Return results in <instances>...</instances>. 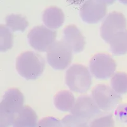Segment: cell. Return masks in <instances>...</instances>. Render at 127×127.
Wrapping results in <instances>:
<instances>
[{
  "mask_svg": "<svg viewBox=\"0 0 127 127\" xmlns=\"http://www.w3.org/2000/svg\"><path fill=\"white\" fill-rule=\"evenodd\" d=\"M65 83L71 91L86 92L92 85V76L88 68L80 64L71 65L65 73Z\"/></svg>",
  "mask_w": 127,
  "mask_h": 127,
  "instance_id": "cell-3",
  "label": "cell"
},
{
  "mask_svg": "<svg viewBox=\"0 0 127 127\" xmlns=\"http://www.w3.org/2000/svg\"><path fill=\"white\" fill-rule=\"evenodd\" d=\"M37 127H61V120L52 116L43 118L38 121Z\"/></svg>",
  "mask_w": 127,
  "mask_h": 127,
  "instance_id": "cell-21",
  "label": "cell"
},
{
  "mask_svg": "<svg viewBox=\"0 0 127 127\" xmlns=\"http://www.w3.org/2000/svg\"><path fill=\"white\" fill-rule=\"evenodd\" d=\"M112 88L118 94L127 93V74L117 72L114 74L111 80Z\"/></svg>",
  "mask_w": 127,
  "mask_h": 127,
  "instance_id": "cell-17",
  "label": "cell"
},
{
  "mask_svg": "<svg viewBox=\"0 0 127 127\" xmlns=\"http://www.w3.org/2000/svg\"><path fill=\"white\" fill-rule=\"evenodd\" d=\"M46 59L52 68L63 70L67 67L72 62V50L63 40L57 41L47 52Z\"/></svg>",
  "mask_w": 127,
  "mask_h": 127,
  "instance_id": "cell-4",
  "label": "cell"
},
{
  "mask_svg": "<svg viewBox=\"0 0 127 127\" xmlns=\"http://www.w3.org/2000/svg\"><path fill=\"white\" fill-rule=\"evenodd\" d=\"M114 114L119 121L127 125V103L119 104L116 109Z\"/></svg>",
  "mask_w": 127,
  "mask_h": 127,
  "instance_id": "cell-22",
  "label": "cell"
},
{
  "mask_svg": "<svg viewBox=\"0 0 127 127\" xmlns=\"http://www.w3.org/2000/svg\"><path fill=\"white\" fill-rule=\"evenodd\" d=\"M71 113L72 115L88 121L99 115L101 111L91 96L83 95L77 98Z\"/></svg>",
  "mask_w": 127,
  "mask_h": 127,
  "instance_id": "cell-10",
  "label": "cell"
},
{
  "mask_svg": "<svg viewBox=\"0 0 127 127\" xmlns=\"http://www.w3.org/2000/svg\"><path fill=\"white\" fill-rule=\"evenodd\" d=\"M109 43L110 50L114 55H120L127 54V29L114 34Z\"/></svg>",
  "mask_w": 127,
  "mask_h": 127,
  "instance_id": "cell-15",
  "label": "cell"
},
{
  "mask_svg": "<svg viewBox=\"0 0 127 127\" xmlns=\"http://www.w3.org/2000/svg\"><path fill=\"white\" fill-rule=\"evenodd\" d=\"M63 41L71 47L72 52L79 53L85 45V37L75 25H69L63 29Z\"/></svg>",
  "mask_w": 127,
  "mask_h": 127,
  "instance_id": "cell-11",
  "label": "cell"
},
{
  "mask_svg": "<svg viewBox=\"0 0 127 127\" xmlns=\"http://www.w3.org/2000/svg\"><path fill=\"white\" fill-rule=\"evenodd\" d=\"M116 69V64L107 54H95L90 61V71L97 79H107L113 75Z\"/></svg>",
  "mask_w": 127,
  "mask_h": 127,
  "instance_id": "cell-7",
  "label": "cell"
},
{
  "mask_svg": "<svg viewBox=\"0 0 127 127\" xmlns=\"http://www.w3.org/2000/svg\"><path fill=\"white\" fill-rule=\"evenodd\" d=\"M61 127H88V125L86 120L72 114H69L61 120Z\"/></svg>",
  "mask_w": 127,
  "mask_h": 127,
  "instance_id": "cell-19",
  "label": "cell"
},
{
  "mask_svg": "<svg viewBox=\"0 0 127 127\" xmlns=\"http://www.w3.org/2000/svg\"><path fill=\"white\" fill-rule=\"evenodd\" d=\"M65 17L63 11L57 6H50L45 10L43 14V21L49 29H58L64 22Z\"/></svg>",
  "mask_w": 127,
  "mask_h": 127,
  "instance_id": "cell-12",
  "label": "cell"
},
{
  "mask_svg": "<svg viewBox=\"0 0 127 127\" xmlns=\"http://www.w3.org/2000/svg\"><path fill=\"white\" fill-rule=\"evenodd\" d=\"M92 95L100 109L104 111H111L117 107L122 100L120 94L104 84L95 86L92 91Z\"/></svg>",
  "mask_w": 127,
  "mask_h": 127,
  "instance_id": "cell-6",
  "label": "cell"
},
{
  "mask_svg": "<svg viewBox=\"0 0 127 127\" xmlns=\"http://www.w3.org/2000/svg\"><path fill=\"white\" fill-rule=\"evenodd\" d=\"M57 32L43 26H36L28 35L29 44L36 51L48 52L55 42Z\"/></svg>",
  "mask_w": 127,
  "mask_h": 127,
  "instance_id": "cell-5",
  "label": "cell"
},
{
  "mask_svg": "<svg viewBox=\"0 0 127 127\" xmlns=\"http://www.w3.org/2000/svg\"><path fill=\"white\" fill-rule=\"evenodd\" d=\"M45 68V59L32 51L23 52L16 59V69L26 79H37L43 74Z\"/></svg>",
  "mask_w": 127,
  "mask_h": 127,
  "instance_id": "cell-2",
  "label": "cell"
},
{
  "mask_svg": "<svg viewBox=\"0 0 127 127\" xmlns=\"http://www.w3.org/2000/svg\"><path fill=\"white\" fill-rule=\"evenodd\" d=\"M5 22L12 32H24L29 24L26 17L19 14L8 15L5 18Z\"/></svg>",
  "mask_w": 127,
  "mask_h": 127,
  "instance_id": "cell-16",
  "label": "cell"
},
{
  "mask_svg": "<svg viewBox=\"0 0 127 127\" xmlns=\"http://www.w3.org/2000/svg\"><path fill=\"white\" fill-rule=\"evenodd\" d=\"M13 127H37L38 116L30 106L25 105L13 122Z\"/></svg>",
  "mask_w": 127,
  "mask_h": 127,
  "instance_id": "cell-13",
  "label": "cell"
},
{
  "mask_svg": "<svg viewBox=\"0 0 127 127\" xmlns=\"http://www.w3.org/2000/svg\"><path fill=\"white\" fill-rule=\"evenodd\" d=\"M54 102L57 109L64 112L71 111L76 102L72 93L68 90H62L57 93Z\"/></svg>",
  "mask_w": 127,
  "mask_h": 127,
  "instance_id": "cell-14",
  "label": "cell"
},
{
  "mask_svg": "<svg viewBox=\"0 0 127 127\" xmlns=\"http://www.w3.org/2000/svg\"><path fill=\"white\" fill-rule=\"evenodd\" d=\"M90 127H114L113 116L109 114L95 118L91 121Z\"/></svg>",
  "mask_w": 127,
  "mask_h": 127,
  "instance_id": "cell-20",
  "label": "cell"
},
{
  "mask_svg": "<svg viewBox=\"0 0 127 127\" xmlns=\"http://www.w3.org/2000/svg\"><path fill=\"white\" fill-rule=\"evenodd\" d=\"M107 2L104 1H87L80 8L79 14L84 22L88 24L97 23L107 13Z\"/></svg>",
  "mask_w": 127,
  "mask_h": 127,
  "instance_id": "cell-9",
  "label": "cell"
},
{
  "mask_svg": "<svg viewBox=\"0 0 127 127\" xmlns=\"http://www.w3.org/2000/svg\"><path fill=\"white\" fill-rule=\"evenodd\" d=\"M0 50L4 52L10 49L13 45V34L7 26L1 25L0 27Z\"/></svg>",
  "mask_w": 127,
  "mask_h": 127,
  "instance_id": "cell-18",
  "label": "cell"
},
{
  "mask_svg": "<svg viewBox=\"0 0 127 127\" xmlns=\"http://www.w3.org/2000/svg\"><path fill=\"white\" fill-rule=\"evenodd\" d=\"M127 21L123 13L113 12L109 13L102 22L100 36L107 43H109L114 34L127 29Z\"/></svg>",
  "mask_w": 127,
  "mask_h": 127,
  "instance_id": "cell-8",
  "label": "cell"
},
{
  "mask_svg": "<svg viewBox=\"0 0 127 127\" xmlns=\"http://www.w3.org/2000/svg\"><path fill=\"white\" fill-rule=\"evenodd\" d=\"M24 95L17 88L8 89L3 95L0 104V127H9L22 109Z\"/></svg>",
  "mask_w": 127,
  "mask_h": 127,
  "instance_id": "cell-1",
  "label": "cell"
}]
</instances>
